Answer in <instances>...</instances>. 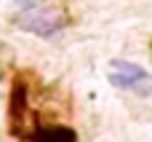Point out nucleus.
<instances>
[{"label": "nucleus", "instance_id": "nucleus-1", "mask_svg": "<svg viewBox=\"0 0 152 142\" xmlns=\"http://www.w3.org/2000/svg\"><path fill=\"white\" fill-rule=\"evenodd\" d=\"M110 83L115 89H126V91H134L139 97H150L152 94V75L134 64V62H126V59H112L110 62Z\"/></svg>", "mask_w": 152, "mask_h": 142}, {"label": "nucleus", "instance_id": "nucleus-2", "mask_svg": "<svg viewBox=\"0 0 152 142\" xmlns=\"http://www.w3.org/2000/svg\"><path fill=\"white\" fill-rule=\"evenodd\" d=\"M64 24H67V16L61 11H56V8H27L16 19V27L19 30L32 32V35H40V38L56 35Z\"/></svg>", "mask_w": 152, "mask_h": 142}, {"label": "nucleus", "instance_id": "nucleus-3", "mask_svg": "<svg viewBox=\"0 0 152 142\" xmlns=\"http://www.w3.org/2000/svg\"><path fill=\"white\" fill-rule=\"evenodd\" d=\"M35 142H77V134L69 126H45L35 134Z\"/></svg>", "mask_w": 152, "mask_h": 142}, {"label": "nucleus", "instance_id": "nucleus-4", "mask_svg": "<svg viewBox=\"0 0 152 142\" xmlns=\"http://www.w3.org/2000/svg\"><path fill=\"white\" fill-rule=\"evenodd\" d=\"M16 3H19V5H21V8H32V5H35V3H37V0H16Z\"/></svg>", "mask_w": 152, "mask_h": 142}]
</instances>
